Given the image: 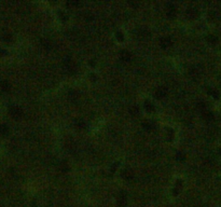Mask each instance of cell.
I'll use <instances>...</instances> for the list:
<instances>
[{
    "mask_svg": "<svg viewBox=\"0 0 221 207\" xmlns=\"http://www.w3.org/2000/svg\"><path fill=\"white\" fill-rule=\"evenodd\" d=\"M90 77H91V80H92V81H95V80H96V76H95V74H90Z\"/></svg>",
    "mask_w": 221,
    "mask_h": 207,
    "instance_id": "obj_31",
    "label": "cell"
},
{
    "mask_svg": "<svg viewBox=\"0 0 221 207\" xmlns=\"http://www.w3.org/2000/svg\"><path fill=\"white\" fill-rule=\"evenodd\" d=\"M130 112L132 116H138V114H139V107L132 106L130 108Z\"/></svg>",
    "mask_w": 221,
    "mask_h": 207,
    "instance_id": "obj_17",
    "label": "cell"
},
{
    "mask_svg": "<svg viewBox=\"0 0 221 207\" xmlns=\"http://www.w3.org/2000/svg\"><path fill=\"white\" fill-rule=\"evenodd\" d=\"M207 41L209 42V43H211V44H216L218 42V38L214 35H209L207 37Z\"/></svg>",
    "mask_w": 221,
    "mask_h": 207,
    "instance_id": "obj_20",
    "label": "cell"
},
{
    "mask_svg": "<svg viewBox=\"0 0 221 207\" xmlns=\"http://www.w3.org/2000/svg\"><path fill=\"white\" fill-rule=\"evenodd\" d=\"M197 108L201 110L202 112H204V111H206V103H203V101H200L197 103Z\"/></svg>",
    "mask_w": 221,
    "mask_h": 207,
    "instance_id": "obj_24",
    "label": "cell"
},
{
    "mask_svg": "<svg viewBox=\"0 0 221 207\" xmlns=\"http://www.w3.org/2000/svg\"><path fill=\"white\" fill-rule=\"evenodd\" d=\"M138 37L140 39H143V40H146V39H148L150 37V32L147 29H140L138 31Z\"/></svg>",
    "mask_w": 221,
    "mask_h": 207,
    "instance_id": "obj_10",
    "label": "cell"
},
{
    "mask_svg": "<svg viewBox=\"0 0 221 207\" xmlns=\"http://www.w3.org/2000/svg\"><path fill=\"white\" fill-rule=\"evenodd\" d=\"M143 128L147 129V131H151V129L153 128V125L151 124L150 122H145L143 123Z\"/></svg>",
    "mask_w": 221,
    "mask_h": 207,
    "instance_id": "obj_25",
    "label": "cell"
},
{
    "mask_svg": "<svg viewBox=\"0 0 221 207\" xmlns=\"http://www.w3.org/2000/svg\"><path fill=\"white\" fill-rule=\"evenodd\" d=\"M86 19H88V21H91V19H93V15L92 14H90V13H86Z\"/></svg>",
    "mask_w": 221,
    "mask_h": 207,
    "instance_id": "obj_29",
    "label": "cell"
},
{
    "mask_svg": "<svg viewBox=\"0 0 221 207\" xmlns=\"http://www.w3.org/2000/svg\"><path fill=\"white\" fill-rule=\"evenodd\" d=\"M78 97H79V95L76 91H70V92L68 93V98L70 100H76Z\"/></svg>",
    "mask_w": 221,
    "mask_h": 207,
    "instance_id": "obj_19",
    "label": "cell"
},
{
    "mask_svg": "<svg viewBox=\"0 0 221 207\" xmlns=\"http://www.w3.org/2000/svg\"><path fill=\"white\" fill-rule=\"evenodd\" d=\"M9 132V127L6 124H1L0 125V135H7Z\"/></svg>",
    "mask_w": 221,
    "mask_h": 207,
    "instance_id": "obj_18",
    "label": "cell"
},
{
    "mask_svg": "<svg viewBox=\"0 0 221 207\" xmlns=\"http://www.w3.org/2000/svg\"><path fill=\"white\" fill-rule=\"evenodd\" d=\"M58 168H59V171H62V173H67V171H69V165L66 161H63L62 163L59 164Z\"/></svg>",
    "mask_w": 221,
    "mask_h": 207,
    "instance_id": "obj_11",
    "label": "cell"
},
{
    "mask_svg": "<svg viewBox=\"0 0 221 207\" xmlns=\"http://www.w3.org/2000/svg\"><path fill=\"white\" fill-rule=\"evenodd\" d=\"M4 40H11V35L4 36Z\"/></svg>",
    "mask_w": 221,
    "mask_h": 207,
    "instance_id": "obj_33",
    "label": "cell"
},
{
    "mask_svg": "<svg viewBox=\"0 0 221 207\" xmlns=\"http://www.w3.org/2000/svg\"><path fill=\"white\" fill-rule=\"evenodd\" d=\"M166 95H167V89H166V87L161 86V87H159V89H156L155 97L158 99H163Z\"/></svg>",
    "mask_w": 221,
    "mask_h": 207,
    "instance_id": "obj_3",
    "label": "cell"
},
{
    "mask_svg": "<svg viewBox=\"0 0 221 207\" xmlns=\"http://www.w3.org/2000/svg\"><path fill=\"white\" fill-rule=\"evenodd\" d=\"M75 125L78 127L79 129H83L86 127V124H85V122L83 121V120L81 119H78V120H76L75 121Z\"/></svg>",
    "mask_w": 221,
    "mask_h": 207,
    "instance_id": "obj_14",
    "label": "cell"
},
{
    "mask_svg": "<svg viewBox=\"0 0 221 207\" xmlns=\"http://www.w3.org/2000/svg\"><path fill=\"white\" fill-rule=\"evenodd\" d=\"M64 69H65L68 74H73L76 71H77V66H76V64L71 59H67V61L64 63Z\"/></svg>",
    "mask_w": 221,
    "mask_h": 207,
    "instance_id": "obj_1",
    "label": "cell"
},
{
    "mask_svg": "<svg viewBox=\"0 0 221 207\" xmlns=\"http://www.w3.org/2000/svg\"><path fill=\"white\" fill-rule=\"evenodd\" d=\"M120 58L123 61L127 63V61H130V58H132V54H130L128 51H126V50H123V51L120 53Z\"/></svg>",
    "mask_w": 221,
    "mask_h": 207,
    "instance_id": "obj_8",
    "label": "cell"
},
{
    "mask_svg": "<svg viewBox=\"0 0 221 207\" xmlns=\"http://www.w3.org/2000/svg\"><path fill=\"white\" fill-rule=\"evenodd\" d=\"M160 43H161V46H162L163 49H167L172 45V40H170V38H168V37H163V38H161V40H160Z\"/></svg>",
    "mask_w": 221,
    "mask_h": 207,
    "instance_id": "obj_7",
    "label": "cell"
},
{
    "mask_svg": "<svg viewBox=\"0 0 221 207\" xmlns=\"http://www.w3.org/2000/svg\"><path fill=\"white\" fill-rule=\"evenodd\" d=\"M145 108H146V110L148 111V112H152V111H154V106H153V103H151V101H149V100L145 101Z\"/></svg>",
    "mask_w": 221,
    "mask_h": 207,
    "instance_id": "obj_15",
    "label": "cell"
},
{
    "mask_svg": "<svg viewBox=\"0 0 221 207\" xmlns=\"http://www.w3.org/2000/svg\"><path fill=\"white\" fill-rule=\"evenodd\" d=\"M67 6H78L79 2L78 1H69V2H67Z\"/></svg>",
    "mask_w": 221,
    "mask_h": 207,
    "instance_id": "obj_27",
    "label": "cell"
},
{
    "mask_svg": "<svg viewBox=\"0 0 221 207\" xmlns=\"http://www.w3.org/2000/svg\"><path fill=\"white\" fill-rule=\"evenodd\" d=\"M166 14L168 16L169 19H175L176 14H177V11H176V8L173 4H168L167 6V9H166Z\"/></svg>",
    "mask_w": 221,
    "mask_h": 207,
    "instance_id": "obj_4",
    "label": "cell"
},
{
    "mask_svg": "<svg viewBox=\"0 0 221 207\" xmlns=\"http://www.w3.org/2000/svg\"><path fill=\"white\" fill-rule=\"evenodd\" d=\"M9 112H10L11 116L12 118H14V119H21L22 116H23V110L21 109L20 107H17V106H13V107H11L10 109H9Z\"/></svg>",
    "mask_w": 221,
    "mask_h": 207,
    "instance_id": "obj_2",
    "label": "cell"
},
{
    "mask_svg": "<svg viewBox=\"0 0 221 207\" xmlns=\"http://www.w3.org/2000/svg\"><path fill=\"white\" fill-rule=\"evenodd\" d=\"M59 14L62 15V19H63V21H66V19H66V15H64V13H63V12H61Z\"/></svg>",
    "mask_w": 221,
    "mask_h": 207,
    "instance_id": "obj_32",
    "label": "cell"
},
{
    "mask_svg": "<svg viewBox=\"0 0 221 207\" xmlns=\"http://www.w3.org/2000/svg\"><path fill=\"white\" fill-rule=\"evenodd\" d=\"M208 93L210 94L214 98H216V99H218V98H219V93H218L216 90H214V89H208Z\"/></svg>",
    "mask_w": 221,
    "mask_h": 207,
    "instance_id": "obj_22",
    "label": "cell"
},
{
    "mask_svg": "<svg viewBox=\"0 0 221 207\" xmlns=\"http://www.w3.org/2000/svg\"><path fill=\"white\" fill-rule=\"evenodd\" d=\"M118 204L120 205V206L124 207L126 206L127 204V195L125 192H121L120 195H119V197H118Z\"/></svg>",
    "mask_w": 221,
    "mask_h": 207,
    "instance_id": "obj_6",
    "label": "cell"
},
{
    "mask_svg": "<svg viewBox=\"0 0 221 207\" xmlns=\"http://www.w3.org/2000/svg\"><path fill=\"white\" fill-rule=\"evenodd\" d=\"M220 152H221V151H220Z\"/></svg>",
    "mask_w": 221,
    "mask_h": 207,
    "instance_id": "obj_34",
    "label": "cell"
},
{
    "mask_svg": "<svg viewBox=\"0 0 221 207\" xmlns=\"http://www.w3.org/2000/svg\"><path fill=\"white\" fill-rule=\"evenodd\" d=\"M189 74H190V76H191L192 78H197L198 74H200V72H198L197 68H191Z\"/></svg>",
    "mask_w": 221,
    "mask_h": 207,
    "instance_id": "obj_21",
    "label": "cell"
},
{
    "mask_svg": "<svg viewBox=\"0 0 221 207\" xmlns=\"http://www.w3.org/2000/svg\"><path fill=\"white\" fill-rule=\"evenodd\" d=\"M181 184H182L181 180L177 181V183H176V188L174 189V194H175V195H177V194H178V192L180 191V189H181Z\"/></svg>",
    "mask_w": 221,
    "mask_h": 207,
    "instance_id": "obj_23",
    "label": "cell"
},
{
    "mask_svg": "<svg viewBox=\"0 0 221 207\" xmlns=\"http://www.w3.org/2000/svg\"><path fill=\"white\" fill-rule=\"evenodd\" d=\"M117 38L118 40H120V41H123V34L122 32H117Z\"/></svg>",
    "mask_w": 221,
    "mask_h": 207,
    "instance_id": "obj_28",
    "label": "cell"
},
{
    "mask_svg": "<svg viewBox=\"0 0 221 207\" xmlns=\"http://www.w3.org/2000/svg\"><path fill=\"white\" fill-rule=\"evenodd\" d=\"M121 175H122V177H123L125 180H130V179H133V177H134L133 171H130V169H124Z\"/></svg>",
    "mask_w": 221,
    "mask_h": 207,
    "instance_id": "obj_9",
    "label": "cell"
},
{
    "mask_svg": "<svg viewBox=\"0 0 221 207\" xmlns=\"http://www.w3.org/2000/svg\"><path fill=\"white\" fill-rule=\"evenodd\" d=\"M41 44H42V46L46 50H50V49L52 48V43H51V41H50L49 39H41Z\"/></svg>",
    "mask_w": 221,
    "mask_h": 207,
    "instance_id": "obj_13",
    "label": "cell"
},
{
    "mask_svg": "<svg viewBox=\"0 0 221 207\" xmlns=\"http://www.w3.org/2000/svg\"><path fill=\"white\" fill-rule=\"evenodd\" d=\"M185 15H187V17L190 19H194L196 16L198 15V12L197 10L195 9V8H189L187 11H185Z\"/></svg>",
    "mask_w": 221,
    "mask_h": 207,
    "instance_id": "obj_5",
    "label": "cell"
},
{
    "mask_svg": "<svg viewBox=\"0 0 221 207\" xmlns=\"http://www.w3.org/2000/svg\"><path fill=\"white\" fill-rule=\"evenodd\" d=\"M185 156L183 153H177V160H178V161H185Z\"/></svg>",
    "mask_w": 221,
    "mask_h": 207,
    "instance_id": "obj_26",
    "label": "cell"
},
{
    "mask_svg": "<svg viewBox=\"0 0 221 207\" xmlns=\"http://www.w3.org/2000/svg\"><path fill=\"white\" fill-rule=\"evenodd\" d=\"M0 87H1V90L4 91V92H8V91L10 90V84L8 83L7 81H2L0 83Z\"/></svg>",
    "mask_w": 221,
    "mask_h": 207,
    "instance_id": "obj_16",
    "label": "cell"
},
{
    "mask_svg": "<svg viewBox=\"0 0 221 207\" xmlns=\"http://www.w3.org/2000/svg\"><path fill=\"white\" fill-rule=\"evenodd\" d=\"M202 116H203V119L206 120V121H211V120L214 119V114L210 112V111H204V112H202Z\"/></svg>",
    "mask_w": 221,
    "mask_h": 207,
    "instance_id": "obj_12",
    "label": "cell"
},
{
    "mask_svg": "<svg viewBox=\"0 0 221 207\" xmlns=\"http://www.w3.org/2000/svg\"><path fill=\"white\" fill-rule=\"evenodd\" d=\"M173 139V132H170V129H168V140Z\"/></svg>",
    "mask_w": 221,
    "mask_h": 207,
    "instance_id": "obj_30",
    "label": "cell"
}]
</instances>
